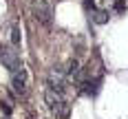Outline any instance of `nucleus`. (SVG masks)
Returning <instances> with one entry per match:
<instances>
[{
    "instance_id": "nucleus-1",
    "label": "nucleus",
    "mask_w": 128,
    "mask_h": 119,
    "mask_svg": "<svg viewBox=\"0 0 128 119\" xmlns=\"http://www.w3.org/2000/svg\"><path fill=\"white\" fill-rule=\"evenodd\" d=\"M0 62H2V66L7 71H11V73H16V71L22 68V60H20L18 51L7 49V46H0Z\"/></svg>"
},
{
    "instance_id": "nucleus-6",
    "label": "nucleus",
    "mask_w": 128,
    "mask_h": 119,
    "mask_svg": "<svg viewBox=\"0 0 128 119\" xmlns=\"http://www.w3.org/2000/svg\"><path fill=\"white\" fill-rule=\"evenodd\" d=\"M93 22H97V24H106V22H108V11H104V9H95V11H93Z\"/></svg>"
},
{
    "instance_id": "nucleus-2",
    "label": "nucleus",
    "mask_w": 128,
    "mask_h": 119,
    "mask_svg": "<svg viewBox=\"0 0 128 119\" xmlns=\"http://www.w3.org/2000/svg\"><path fill=\"white\" fill-rule=\"evenodd\" d=\"M33 11H36V18H38L44 26L51 24V7H49V2L38 0V2H36V7H33Z\"/></svg>"
},
{
    "instance_id": "nucleus-3",
    "label": "nucleus",
    "mask_w": 128,
    "mask_h": 119,
    "mask_svg": "<svg viewBox=\"0 0 128 119\" xmlns=\"http://www.w3.org/2000/svg\"><path fill=\"white\" fill-rule=\"evenodd\" d=\"M11 86H13V91L18 93V95H24V93H26V73L22 71V68L13 73V77H11Z\"/></svg>"
},
{
    "instance_id": "nucleus-8",
    "label": "nucleus",
    "mask_w": 128,
    "mask_h": 119,
    "mask_svg": "<svg viewBox=\"0 0 128 119\" xmlns=\"http://www.w3.org/2000/svg\"><path fill=\"white\" fill-rule=\"evenodd\" d=\"M20 40H22V38H20V26L13 24V26H11V42H13V46H18V44H20Z\"/></svg>"
},
{
    "instance_id": "nucleus-7",
    "label": "nucleus",
    "mask_w": 128,
    "mask_h": 119,
    "mask_svg": "<svg viewBox=\"0 0 128 119\" xmlns=\"http://www.w3.org/2000/svg\"><path fill=\"white\" fill-rule=\"evenodd\" d=\"M53 113H55V115H58V117H62V119H66L68 117V104H66V102H60V104L55 106V108H53Z\"/></svg>"
},
{
    "instance_id": "nucleus-4",
    "label": "nucleus",
    "mask_w": 128,
    "mask_h": 119,
    "mask_svg": "<svg viewBox=\"0 0 128 119\" xmlns=\"http://www.w3.org/2000/svg\"><path fill=\"white\" fill-rule=\"evenodd\" d=\"M49 88H53V91H58V93H64L66 91V79L60 73H51L49 75Z\"/></svg>"
},
{
    "instance_id": "nucleus-5",
    "label": "nucleus",
    "mask_w": 128,
    "mask_h": 119,
    "mask_svg": "<svg viewBox=\"0 0 128 119\" xmlns=\"http://www.w3.org/2000/svg\"><path fill=\"white\" fill-rule=\"evenodd\" d=\"M100 84H102V79H84L82 82V93H86V95H97L100 91Z\"/></svg>"
},
{
    "instance_id": "nucleus-9",
    "label": "nucleus",
    "mask_w": 128,
    "mask_h": 119,
    "mask_svg": "<svg viewBox=\"0 0 128 119\" xmlns=\"http://www.w3.org/2000/svg\"><path fill=\"white\" fill-rule=\"evenodd\" d=\"M115 11H124V0H117L115 2Z\"/></svg>"
}]
</instances>
